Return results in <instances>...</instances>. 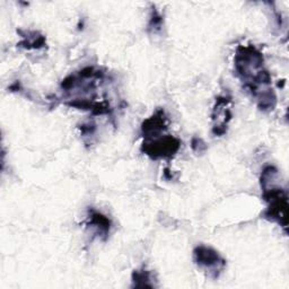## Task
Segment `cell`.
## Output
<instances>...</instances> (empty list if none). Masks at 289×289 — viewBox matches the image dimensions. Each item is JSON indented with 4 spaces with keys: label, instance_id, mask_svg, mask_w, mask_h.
<instances>
[{
    "label": "cell",
    "instance_id": "4",
    "mask_svg": "<svg viewBox=\"0 0 289 289\" xmlns=\"http://www.w3.org/2000/svg\"><path fill=\"white\" fill-rule=\"evenodd\" d=\"M134 286L137 287H147V286H153L149 283L151 281V277H149V273L147 271H136L133 273V280Z\"/></svg>",
    "mask_w": 289,
    "mask_h": 289
},
{
    "label": "cell",
    "instance_id": "2",
    "mask_svg": "<svg viewBox=\"0 0 289 289\" xmlns=\"http://www.w3.org/2000/svg\"><path fill=\"white\" fill-rule=\"evenodd\" d=\"M180 141L176 138L166 137L151 143H143V152L152 158L171 157L179 151Z\"/></svg>",
    "mask_w": 289,
    "mask_h": 289
},
{
    "label": "cell",
    "instance_id": "3",
    "mask_svg": "<svg viewBox=\"0 0 289 289\" xmlns=\"http://www.w3.org/2000/svg\"><path fill=\"white\" fill-rule=\"evenodd\" d=\"M89 226L99 230L100 234H108L110 230V220L99 213L91 214L89 217Z\"/></svg>",
    "mask_w": 289,
    "mask_h": 289
},
{
    "label": "cell",
    "instance_id": "1",
    "mask_svg": "<svg viewBox=\"0 0 289 289\" xmlns=\"http://www.w3.org/2000/svg\"><path fill=\"white\" fill-rule=\"evenodd\" d=\"M195 260L199 267L205 268L209 272H215V277L225 267V260L218 252L207 247H198L195 250Z\"/></svg>",
    "mask_w": 289,
    "mask_h": 289
},
{
    "label": "cell",
    "instance_id": "5",
    "mask_svg": "<svg viewBox=\"0 0 289 289\" xmlns=\"http://www.w3.org/2000/svg\"><path fill=\"white\" fill-rule=\"evenodd\" d=\"M192 147H194V149H195V151H197V152H200L201 147L206 148L205 142L202 141L201 139H199V138H195L194 140H192Z\"/></svg>",
    "mask_w": 289,
    "mask_h": 289
}]
</instances>
